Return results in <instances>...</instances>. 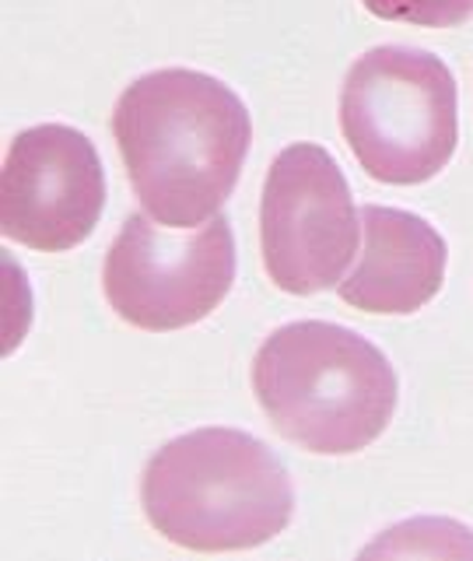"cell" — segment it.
I'll return each instance as SVG.
<instances>
[{
  "label": "cell",
  "instance_id": "cell-1",
  "mask_svg": "<svg viewBox=\"0 0 473 561\" xmlns=\"http://www.w3.org/2000/svg\"><path fill=\"white\" fill-rule=\"evenodd\" d=\"M113 137L145 215L169 228H200L235 193L253 123L224 81L165 67L123 88Z\"/></svg>",
  "mask_w": 473,
  "mask_h": 561
},
{
  "label": "cell",
  "instance_id": "cell-2",
  "mask_svg": "<svg viewBox=\"0 0 473 561\" xmlns=\"http://www.w3.org/2000/svg\"><path fill=\"white\" fill-rule=\"evenodd\" d=\"M145 516L175 548L253 551L288 530L295 488L285 463L239 428H197L158 449L140 473Z\"/></svg>",
  "mask_w": 473,
  "mask_h": 561
},
{
  "label": "cell",
  "instance_id": "cell-3",
  "mask_svg": "<svg viewBox=\"0 0 473 561\" xmlns=\"http://www.w3.org/2000/svg\"><path fill=\"white\" fill-rule=\"evenodd\" d=\"M253 393L274 432L315 456H350L396 414V373L361 333L302 320L277 327L253 358Z\"/></svg>",
  "mask_w": 473,
  "mask_h": 561
},
{
  "label": "cell",
  "instance_id": "cell-4",
  "mask_svg": "<svg viewBox=\"0 0 473 561\" xmlns=\"http://www.w3.org/2000/svg\"><path fill=\"white\" fill-rule=\"evenodd\" d=\"M341 134L355 162L385 186H420L460 145L455 78L428 49L376 46L341 84Z\"/></svg>",
  "mask_w": 473,
  "mask_h": 561
},
{
  "label": "cell",
  "instance_id": "cell-5",
  "mask_svg": "<svg viewBox=\"0 0 473 561\" xmlns=\"http://www.w3.org/2000/svg\"><path fill=\"white\" fill-rule=\"evenodd\" d=\"M235 285V236L224 215L169 228L151 215L123 221L102 263V291L123 323L172 333L207 320Z\"/></svg>",
  "mask_w": 473,
  "mask_h": 561
},
{
  "label": "cell",
  "instance_id": "cell-6",
  "mask_svg": "<svg viewBox=\"0 0 473 561\" xmlns=\"http://www.w3.org/2000/svg\"><path fill=\"white\" fill-rule=\"evenodd\" d=\"M361 242V215L341 165L312 140L280 151L259 193V256L288 295L337 288Z\"/></svg>",
  "mask_w": 473,
  "mask_h": 561
},
{
  "label": "cell",
  "instance_id": "cell-7",
  "mask_svg": "<svg viewBox=\"0 0 473 561\" xmlns=\"http://www.w3.org/2000/svg\"><path fill=\"white\" fill-rule=\"evenodd\" d=\"M102 207V158L81 130L39 123L11 140L0 175V225L11 242L67 253L95 232Z\"/></svg>",
  "mask_w": 473,
  "mask_h": 561
},
{
  "label": "cell",
  "instance_id": "cell-8",
  "mask_svg": "<svg viewBox=\"0 0 473 561\" xmlns=\"http://www.w3.org/2000/svg\"><path fill=\"white\" fill-rule=\"evenodd\" d=\"M446 239L400 207H361V260L337 295L368 316H411L442 291Z\"/></svg>",
  "mask_w": 473,
  "mask_h": 561
},
{
  "label": "cell",
  "instance_id": "cell-9",
  "mask_svg": "<svg viewBox=\"0 0 473 561\" xmlns=\"http://www.w3.org/2000/svg\"><path fill=\"white\" fill-rule=\"evenodd\" d=\"M368 14L414 28H460L473 22V0H361Z\"/></svg>",
  "mask_w": 473,
  "mask_h": 561
}]
</instances>
